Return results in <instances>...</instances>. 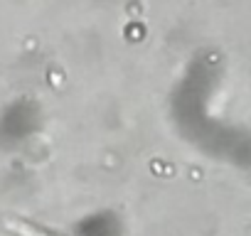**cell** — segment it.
Listing matches in <instances>:
<instances>
[{
	"mask_svg": "<svg viewBox=\"0 0 251 236\" xmlns=\"http://www.w3.org/2000/svg\"><path fill=\"white\" fill-rule=\"evenodd\" d=\"M5 226L10 229V231H15V234H20V236H50V234H45V231H40V229H32L30 224H23V221H5Z\"/></svg>",
	"mask_w": 251,
	"mask_h": 236,
	"instance_id": "6da1fadb",
	"label": "cell"
}]
</instances>
